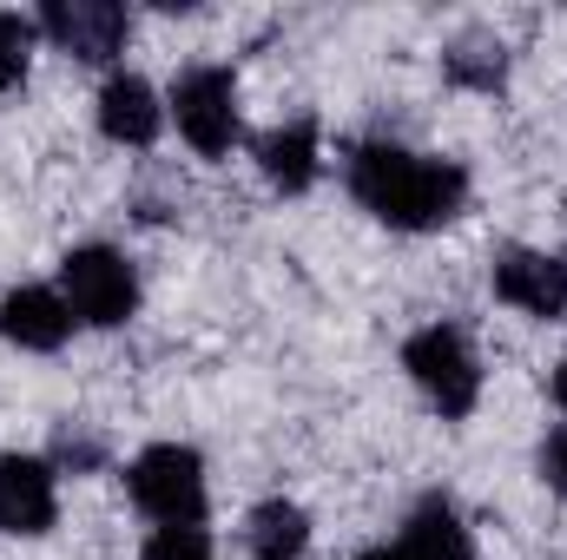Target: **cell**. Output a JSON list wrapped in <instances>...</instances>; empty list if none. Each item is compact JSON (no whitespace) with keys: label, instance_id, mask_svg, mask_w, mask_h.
Wrapping results in <instances>:
<instances>
[{"label":"cell","instance_id":"6da1fadb","mask_svg":"<svg viewBox=\"0 0 567 560\" xmlns=\"http://www.w3.org/2000/svg\"><path fill=\"white\" fill-rule=\"evenodd\" d=\"M350 191L396 231H435L462 211L468 178L442 158H416L403 145H357L350 158Z\"/></svg>","mask_w":567,"mask_h":560},{"label":"cell","instance_id":"7a4b0ae2","mask_svg":"<svg viewBox=\"0 0 567 560\" xmlns=\"http://www.w3.org/2000/svg\"><path fill=\"white\" fill-rule=\"evenodd\" d=\"M126 481H133V501L158 528H192L205 515V462L192 448H178V442L145 448L140 462L126 468Z\"/></svg>","mask_w":567,"mask_h":560},{"label":"cell","instance_id":"3957f363","mask_svg":"<svg viewBox=\"0 0 567 560\" xmlns=\"http://www.w3.org/2000/svg\"><path fill=\"white\" fill-rule=\"evenodd\" d=\"M403 370L423 383V396L442 409V416H468V409H475V396H482L475 350H468V336H462V330H449V323H429V330L410 336Z\"/></svg>","mask_w":567,"mask_h":560},{"label":"cell","instance_id":"277c9868","mask_svg":"<svg viewBox=\"0 0 567 560\" xmlns=\"http://www.w3.org/2000/svg\"><path fill=\"white\" fill-rule=\"evenodd\" d=\"M60 283H66V310H73L80 323H100V330L126 323L133 303H140V278H133V265H126L120 251H106V245H80V251H66Z\"/></svg>","mask_w":567,"mask_h":560},{"label":"cell","instance_id":"5b68a950","mask_svg":"<svg viewBox=\"0 0 567 560\" xmlns=\"http://www.w3.org/2000/svg\"><path fill=\"white\" fill-rule=\"evenodd\" d=\"M172 113H178V133L192 139V152L218 158L238 139V93H231V73L225 66H192L178 86H172Z\"/></svg>","mask_w":567,"mask_h":560},{"label":"cell","instance_id":"8992f818","mask_svg":"<svg viewBox=\"0 0 567 560\" xmlns=\"http://www.w3.org/2000/svg\"><path fill=\"white\" fill-rule=\"evenodd\" d=\"M40 27L73 53V60H113L126 46V7L120 0H47Z\"/></svg>","mask_w":567,"mask_h":560},{"label":"cell","instance_id":"52a82bcc","mask_svg":"<svg viewBox=\"0 0 567 560\" xmlns=\"http://www.w3.org/2000/svg\"><path fill=\"white\" fill-rule=\"evenodd\" d=\"M495 297L528 310V317H561L567 310V265L548 251H502L495 258Z\"/></svg>","mask_w":567,"mask_h":560},{"label":"cell","instance_id":"ba28073f","mask_svg":"<svg viewBox=\"0 0 567 560\" xmlns=\"http://www.w3.org/2000/svg\"><path fill=\"white\" fill-rule=\"evenodd\" d=\"M53 515H60L53 468L33 455H0V528L7 535H47Z\"/></svg>","mask_w":567,"mask_h":560},{"label":"cell","instance_id":"9c48e42d","mask_svg":"<svg viewBox=\"0 0 567 560\" xmlns=\"http://www.w3.org/2000/svg\"><path fill=\"white\" fill-rule=\"evenodd\" d=\"M0 336L20 343V350H60V343L73 336V310H66V297L27 283V290H13V297L0 303Z\"/></svg>","mask_w":567,"mask_h":560},{"label":"cell","instance_id":"30bf717a","mask_svg":"<svg viewBox=\"0 0 567 560\" xmlns=\"http://www.w3.org/2000/svg\"><path fill=\"white\" fill-rule=\"evenodd\" d=\"M158 126H165L158 93L145 86L140 73L106 80V93H100V133H106V139L113 145H152L158 139Z\"/></svg>","mask_w":567,"mask_h":560},{"label":"cell","instance_id":"8fae6325","mask_svg":"<svg viewBox=\"0 0 567 560\" xmlns=\"http://www.w3.org/2000/svg\"><path fill=\"white\" fill-rule=\"evenodd\" d=\"M258 165L278 191H310L317 185V126L297 120V126H278L258 139Z\"/></svg>","mask_w":567,"mask_h":560},{"label":"cell","instance_id":"7c38bea8","mask_svg":"<svg viewBox=\"0 0 567 560\" xmlns=\"http://www.w3.org/2000/svg\"><path fill=\"white\" fill-rule=\"evenodd\" d=\"M396 554L403 560H468V528H462V515H455L449 501H423V508L410 515Z\"/></svg>","mask_w":567,"mask_h":560},{"label":"cell","instance_id":"4fadbf2b","mask_svg":"<svg viewBox=\"0 0 567 560\" xmlns=\"http://www.w3.org/2000/svg\"><path fill=\"white\" fill-rule=\"evenodd\" d=\"M245 541H251L258 560H297L310 548V521H303V508H290V501H265V508L251 515Z\"/></svg>","mask_w":567,"mask_h":560},{"label":"cell","instance_id":"5bb4252c","mask_svg":"<svg viewBox=\"0 0 567 560\" xmlns=\"http://www.w3.org/2000/svg\"><path fill=\"white\" fill-rule=\"evenodd\" d=\"M449 80H462V86H502V46L462 40V46L449 53Z\"/></svg>","mask_w":567,"mask_h":560},{"label":"cell","instance_id":"9a60e30c","mask_svg":"<svg viewBox=\"0 0 567 560\" xmlns=\"http://www.w3.org/2000/svg\"><path fill=\"white\" fill-rule=\"evenodd\" d=\"M145 560H212V535L192 521V528H158L145 541Z\"/></svg>","mask_w":567,"mask_h":560},{"label":"cell","instance_id":"2e32d148","mask_svg":"<svg viewBox=\"0 0 567 560\" xmlns=\"http://www.w3.org/2000/svg\"><path fill=\"white\" fill-rule=\"evenodd\" d=\"M20 73H27V27L0 13V86H20Z\"/></svg>","mask_w":567,"mask_h":560},{"label":"cell","instance_id":"e0dca14e","mask_svg":"<svg viewBox=\"0 0 567 560\" xmlns=\"http://www.w3.org/2000/svg\"><path fill=\"white\" fill-rule=\"evenodd\" d=\"M542 481L567 495V422L555 428V435H548V442H542Z\"/></svg>","mask_w":567,"mask_h":560},{"label":"cell","instance_id":"ac0fdd59","mask_svg":"<svg viewBox=\"0 0 567 560\" xmlns=\"http://www.w3.org/2000/svg\"><path fill=\"white\" fill-rule=\"evenodd\" d=\"M555 403L567 409V356H561V370H555Z\"/></svg>","mask_w":567,"mask_h":560},{"label":"cell","instance_id":"d6986e66","mask_svg":"<svg viewBox=\"0 0 567 560\" xmlns=\"http://www.w3.org/2000/svg\"><path fill=\"white\" fill-rule=\"evenodd\" d=\"M363 560H403V554H396V548H370Z\"/></svg>","mask_w":567,"mask_h":560}]
</instances>
